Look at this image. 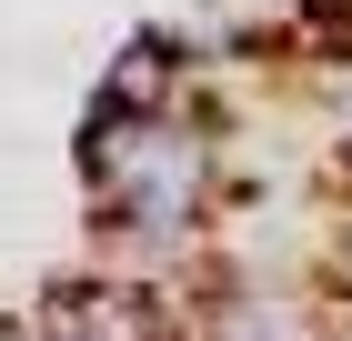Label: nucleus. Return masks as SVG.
Wrapping results in <instances>:
<instances>
[{"label": "nucleus", "instance_id": "nucleus-3", "mask_svg": "<svg viewBox=\"0 0 352 341\" xmlns=\"http://www.w3.org/2000/svg\"><path fill=\"white\" fill-rule=\"evenodd\" d=\"M0 341H51V331H41V311H0Z\"/></svg>", "mask_w": 352, "mask_h": 341}, {"label": "nucleus", "instance_id": "nucleus-2", "mask_svg": "<svg viewBox=\"0 0 352 341\" xmlns=\"http://www.w3.org/2000/svg\"><path fill=\"white\" fill-rule=\"evenodd\" d=\"M312 281H322L332 301L352 311V191H342V211L322 221V241H312Z\"/></svg>", "mask_w": 352, "mask_h": 341}, {"label": "nucleus", "instance_id": "nucleus-1", "mask_svg": "<svg viewBox=\"0 0 352 341\" xmlns=\"http://www.w3.org/2000/svg\"><path fill=\"white\" fill-rule=\"evenodd\" d=\"M30 311H41L51 341H182V301L151 291V281H131V271H111V261L51 281Z\"/></svg>", "mask_w": 352, "mask_h": 341}]
</instances>
